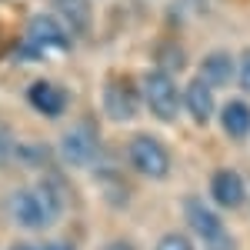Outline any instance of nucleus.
Masks as SVG:
<instances>
[{"mask_svg": "<svg viewBox=\"0 0 250 250\" xmlns=\"http://www.w3.org/2000/svg\"><path fill=\"white\" fill-rule=\"evenodd\" d=\"M247 197V184L244 177L230 167H220V170L210 173V200L220 207V210H237Z\"/></svg>", "mask_w": 250, "mask_h": 250, "instance_id": "8", "label": "nucleus"}, {"mask_svg": "<svg viewBox=\"0 0 250 250\" xmlns=\"http://www.w3.org/2000/svg\"><path fill=\"white\" fill-rule=\"evenodd\" d=\"M40 250H74L70 244H47V247H40Z\"/></svg>", "mask_w": 250, "mask_h": 250, "instance_id": "21", "label": "nucleus"}, {"mask_svg": "<svg viewBox=\"0 0 250 250\" xmlns=\"http://www.w3.org/2000/svg\"><path fill=\"white\" fill-rule=\"evenodd\" d=\"M23 43L34 50V54H67L74 43H70V30L60 23L57 17H50V14H37V17H30V23H27V37H23Z\"/></svg>", "mask_w": 250, "mask_h": 250, "instance_id": "3", "label": "nucleus"}, {"mask_svg": "<svg viewBox=\"0 0 250 250\" xmlns=\"http://www.w3.org/2000/svg\"><path fill=\"white\" fill-rule=\"evenodd\" d=\"M220 127H224V134L233 137V140H244L250 134V107L244 100H230V104H224V110H220Z\"/></svg>", "mask_w": 250, "mask_h": 250, "instance_id": "13", "label": "nucleus"}, {"mask_svg": "<svg viewBox=\"0 0 250 250\" xmlns=\"http://www.w3.org/2000/svg\"><path fill=\"white\" fill-rule=\"evenodd\" d=\"M140 97H144L147 110H150L157 120H164V124H173V120H177V114H180V107H184V94H180V87H177L173 74L160 70V67L144 74Z\"/></svg>", "mask_w": 250, "mask_h": 250, "instance_id": "1", "label": "nucleus"}, {"mask_svg": "<svg viewBox=\"0 0 250 250\" xmlns=\"http://www.w3.org/2000/svg\"><path fill=\"white\" fill-rule=\"evenodd\" d=\"M154 250H193V244L184 237V233H164V237L157 240Z\"/></svg>", "mask_w": 250, "mask_h": 250, "instance_id": "16", "label": "nucleus"}, {"mask_svg": "<svg viewBox=\"0 0 250 250\" xmlns=\"http://www.w3.org/2000/svg\"><path fill=\"white\" fill-rule=\"evenodd\" d=\"M27 100L43 117H60L67 110V90L57 87V83H50V80H34L27 87Z\"/></svg>", "mask_w": 250, "mask_h": 250, "instance_id": "10", "label": "nucleus"}, {"mask_svg": "<svg viewBox=\"0 0 250 250\" xmlns=\"http://www.w3.org/2000/svg\"><path fill=\"white\" fill-rule=\"evenodd\" d=\"M0 54H3V30H0Z\"/></svg>", "mask_w": 250, "mask_h": 250, "instance_id": "23", "label": "nucleus"}, {"mask_svg": "<svg viewBox=\"0 0 250 250\" xmlns=\"http://www.w3.org/2000/svg\"><path fill=\"white\" fill-rule=\"evenodd\" d=\"M17 157L23 164H43V160H50V150L43 144H34V147H17Z\"/></svg>", "mask_w": 250, "mask_h": 250, "instance_id": "15", "label": "nucleus"}, {"mask_svg": "<svg viewBox=\"0 0 250 250\" xmlns=\"http://www.w3.org/2000/svg\"><path fill=\"white\" fill-rule=\"evenodd\" d=\"M10 213H14V220H17L23 230H43L54 217L47 210V204H43V197L37 193V187L30 190V187H20L14 190L10 197Z\"/></svg>", "mask_w": 250, "mask_h": 250, "instance_id": "6", "label": "nucleus"}, {"mask_svg": "<svg viewBox=\"0 0 250 250\" xmlns=\"http://www.w3.org/2000/svg\"><path fill=\"white\" fill-rule=\"evenodd\" d=\"M57 154L70 167H90L100 157V137H97V130L90 124H77L74 130H67V134L60 137Z\"/></svg>", "mask_w": 250, "mask_h": 250, "instance_id": "5", "label": "nucleus"}, {"mask_svg": "<svg viewBox=\"0 0 250 250\" xmlns=\"http://www.w3.org/2000/svg\"><path fill=\"white\" fill-rule=\"evenodd\" d=\"M100 250H137L130 240H110V244H104Z\"/></svg>", "mask_w": 250, "mask_h": 250, "instance_id": "20", "label": "nucleus"}, {"mask_svg": "<svg viewBox=\"0 0 250 250\" xmlns=\"http://www.w3.org/2000/svg\"><path fill=\"white\" fill-rule=\"evenodd\" d=\"M184 220H187V227H190L193 237H200L204 244H210L217 237H224L227 227H224V220H220V213L207 207L204 200H197V197H187L184 200Z\"/></svg>", "mask_w": 250, "mask_h": 250, "instance_id": "7", "label": "nucleus"}, {"mask_svg": "<svg viewBox=\"0 0 250 250\" xmlns=\"http://www.w3.org/2000/svg\"><path fill=\"white\" fill-rule=\"evenodd\" d=\"M184 110L190 114V120L197 127H207L213 117V87L207 80L193 77L187 87H184Z\"/></svg>", "mask_w": 250, "mask_h": 250, "instance_id": "9", "label": "nucleus"}, {"mask_svg": "<svg viewBox=\"0 0 250 250\" xmlns=\"http://www.w3.org/2000/svg\"><path fill=\"white\" fill-rule=\"evenodd\" d=\"M157 60H160V70H167V74H173V70H180V63H184V57H180V50H177L173 43H164V47L157 50Z\"/></svg>", "mask_w": 250, "mask_h": 250, "instance_id": "14", "label": "nucleus"}, {"mask_svg": "<svg viewBox=\"0 0 250 250\" xmlns=\"http://www.w3.org/2000/svg\"><path fill=\"white\" fill-rule=\"evenodd\" d=\"M10 157H17V144L7 127H0V160H10Z\"/></svg>", "mask_w": 250, "mask_h": 250, "instance_id": "17", "label": "nucleus"}, {"mask_svg": "<svg viewBox=\"0 0 250 250\" xmlns=\"http://www.w3.org/2000/svg\"><path fill=\"white\" fill-rule=\"evenodd\" d=\"M140 100L144 97H137L134 80L120 77V74L104 80V114L114 124H130L137 117V110H140Z\"/></svg>", "mask_w": 250, "mask_h": 250, "instance_id": "4", "label": "nucleus"}, {"mask_svg": "<svg viewBox=\"0 0 250 250\" xmlns=\"http://www.w3.org/2000/svg\"><path fill=\"white\" fill-rule=\"evenodd\" d=\"M127 160L140 177L147 180H167L170 177V150L154 134H137L127 140Z\"/></svg>", "mask_w": 250, "mask_h": 250, "instance_id": "2", "label": "nucleus"}, {"mask_svg": "<svg viewBox=\"0 0 250 250\" xmlns=\"http://www.w3.org/2000/svg\"><path fill=\"white\" fill-rule=\"evenodd\" d=\"M237 80H240V87L250 94V50L240 54V63H237Z\"/></svg>", "mask_w": 250, "mask_h": 250, "instance_id": "18", "label": "nucleus"}, {"mask_svg": "<svg viewBox=\"0 0 250 250\" xmlns=\"http://www.w3.org/2000/svg\"><path fill=\"white\" fill-rule=\"evenodd\" d=\"M54 10H57V20L70 34H90V27H94L90 0H54Z\"/></svg>", "mask_w": 250, "mask_h": 250, "instance_id": "11", "label": "nucleus"}, {"mask_svg": "<svg viewBox=\"0 0 250 250\" xmlns=\"http://www.w3.org/2000/svg\"><path fill=\"white\" fill-rule=\"evenodd\" d=\"M10 250H37V247H30V244H14Z\"/></svg>", "mask_w": 250, "mask_h": 250, "instance_id": "22", "label": "nucleus"}, {"mask_svg": "<svg viewBox=\"0 0 250 250\" xmlns=\"http://www.w3.org/2000/svg\"><path fill=\"white\" fill-rule=\"evenodd\" d=\"M207 250H237V244H233V237H230V233H224V237L210 240V244H207Z\"/></svg>", "mask_w": 250, "mask_h": 250, "instance_id": "19", "label": "nucleus"}, {"mask_svg": "<svg viewBox=\"0 0 250 250\" xmlns=\"http://www.w3.org/2000/svg\"><path fill=\"white\" fill-rule=\"evenodd\" d=\"M233 60L227 50H210L207 57L200 60V80H207L210 87H224L233 80Z\"/></svg>", "mask_w": 250, "mask_h": 250, "instance_id": "12", "label": "nucleus"}]
</instances>
